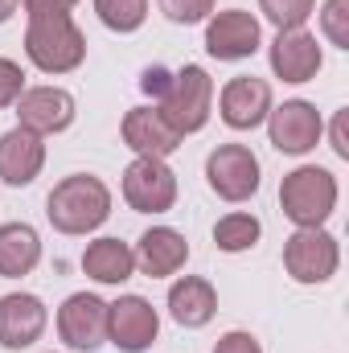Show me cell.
Here are the masks:
<instances>
[{"mask_svg":"<svg viewBox=\"0 0 349 353\" xmlns=\"http://www.w3.org/2000/svg\"><path fill=\"white\" fill-rule=\"evenodd\" d=\"M25 4V58L41 74H70L87 58V37L74 25V0H21Z\"/></svg>","mask_w":349,"mask_h":353,"instance_id":"cell-1","label":"cell"},{"mask_svg":"<svg viewBox=\"0 0 349 353\" xmlns=\"http://www.w3.org/2000/svg\"><path fill=\"white\" fill-rule=\"evenodd\" d=\"M46 218L58 234H90L111 218V189L94 173L62 176L46 197Z\"/></svg>","mask_w":349,"mask_h":353,"instance_id":"cell-2","label":"cell"},{"mask_svg":"<svg viewBox=\"0 0 349 353\" xmlns=\"http://www.w3.org/2000/svg\"><path fill=\"white\" fill-rule=\"evenodd\" d=\"M279 205H283V218L296 222V230L325 226L329 214L337 210V176L321 165H300L283 176Z\"/></svg>","mask_w":349,"mask_h":353,"instance_id":"cell-3","label":"cell"},{"mask_svg":"<svg viewBox=\"0 0 349 353\" xmlns=\"http://www.w3.org/2000/svg\"><path fill=\"white\" fill-rule=\"evenodd\" d=\"M157 111L173 123V132L181 140L201 132L210 123V111H214V79H210V70L197 66V62H185L181 70H173V83L165 90V99L157 103Z\"/></svg>","mask_w":349,"mask_h":353,"instance_id":"cell-4","label":"cell"},{"mask_svg":"<svg viewBox=\"0 0 349 353\" xmlns=\"http://www.w3.org/2000/svg\"><path fill=\"white\" fill-rule=\"evenodd\" d=\"M206 181L222 201H251L259 193V157L247 144H218L206 157Z\"/></svg>","mask_w":349,"mask_h":353,"instance_id":"cell-5","label":"cell"},{"mask_svg":"<svg viewBox=\"0 0 349 353\" xmlns=\"http://www.w3.org/2000/svg\"><path fill=\"white\" fill-rule=\"evenodd\" d=\"M341 263V247L329 230L312 226V230H296L288 243H283V271L296 279V283H325L337 275Z\"/></svg>","mask_w":349,"mask_h":353,"instance_id":"cell-6","label":"cell"},{"mask_svg":"<svg viewBox=\"0 0 349 353\" xmlns=\"http://www.w3.org/2000/svg\"><path fill=\"white\" fill-rule=\"evenodd\" d=\"M321 132H325V119L312 103L304 99H288L279 107L267 111V136L271 144L283 152V157H304L321 144Z\"/></svg>","mask_w":349,"mask_h":353,"instance_id":"cell-7","label":"cell"},{"mask_svg":"<svg viewBox=\"0 0 349 353\" xmlns=\"http://www.w3.org/2000/svg\"><path fill=\"white\" fill-rule=\"evenodd\" d=\"M123 201L136 214H165L177 201V173L157 157H136L123 169Z\"/></svg>","mask_w":349,"mask_h":353,"instance_id":"cell-8","label":"cell"},{"mask_svg":"<svg viewBox=\"0 0 349 353\" xmlns=\"http://www.w3.org/2000/svg\"><path fill=\"white\" fill-rule=\"evenodd\" d=\"M161 333V316L144 296H119L107 304V341L123 353H144L152 350Z\"/></svg>","mask_w":349,"mask_h":353,"instance_id":"cell-9","label":"cell"},{"mask_svg":"<svg viewBox=\"0 0 349 353\" xmlns=\"http://www.w3.org/2000/svg\"><path fill=\"white\" fill-rule=\"evenodd\" d=\"M259 46H263V29L247 8L214 12L210 25H206V54L218 58V62H243V58H251Z\"/></svg>","mask_w":349,"mask_h":353,"instance_id":"cell-10","label":"cell"},{"mask_svg":"<svg viewBox=\"0 0 349 353\" xmlns=\"http://www.w3.org/2000/svg\"><path fill=\"white\" fill-rule=\"evenodd\" d=\"M58 337L70 350L94 353L107 341V300H99L94 292H74L58 308Z\"/></svg>","mask_w":349,"mask_h":353,"instance_id":"cell-11","label":"cell"},{"mask_svg":"<svg viewBox=\"0 0 349 353\" xmlns=\"http://www.w3.org/2000/svg\"><path fill=\"white\" fill-rule=\"evenodd\" d=\"M79 107H74V94L62 87H29L21 90L17 99V119L21 128L37 132V136H58L74 123Z\"/></svg>","mask_w":349,"mask_h":353,"instance_id":"cell-12","label":"cell"},{"mask_svg":"<svg viewBox=\"0 0 349 353\" xmlns=\"http://www.w3.org/2000/svg\"><path fill=\"white\" fill-rule=\"evenodd\" d=\"M218 111H222V123L235 128V132H255L267 111H271V87L255 79V74H239L230 79L222 94H218Z\"/></svg>","mask_w":349,"mask_h":353,"instance_id":"cell-13","label":"cell"},{"mask_svg":"<svg viewBox=\"0 0 349 353\" xmlns=\"http://www.w3.org/2000/svg\"><path fill=\"white\" fill-rule=\"evenodd\" d=\"M325 66L321 41L308 29H279L271 41V70L283 83H308L317 79V70Z\"/></svg>","mask_w":349,"mask_h":353,"instance_id":"cell-14","label":"cell"},{"mask_svg":"<svg viewBox=\"0 0 349 353\" xmlns=\"http://www.w3.org/2000/svg\"><path fill=\"white\" fill-rule=\"evenodd\" d=\"M46 304L33 292H8L0 296V345L4 350H29L46 333Z\"/></svg>","mask_w":349,"mask_h":353,"instance_id":"cell-15","label":"cell"},{"mask_svg":"<svg viewBox=\"0 0 349 353\" xmlns=\"http://www.w3.org/2000/svg\"><path fill=\"white\" fill-rule=\"evenodd\" d=\"M46 169V136L29 132V128H12L0 136V181L21 189V185H33L37 173Z\"/></svg>","mask_w":349,"mask_h":353,"instance_id":"cell-16","label":"cell"},{"mask_svg":"<svg viewBox=\"0 0 349 353\" xmlns=\"http://www.w3.org/2000/svg\"><path fill=\"white\" fill-rule=\"evenodd\" d=\"M123 144L136 152V157H157V161H165V157H173L177 148H181V136L173 132V123L157 111V107H132L128 115H123Z\"/></svg>","mask_w":349,"mask_h":353,"instance_id":"cell-17","label":"cell"},{"mask_svg":"<svg viewBox=\"0 0 349 353\" xmlns=\"http://www.w3.org/2000/svg\"><path fill=\"white\" fill-rule=\"evenodd\" d=\"M185 259H189V243H185V234L173 230V226H152L136 243V267L148 279H169V275H177L185 267Z\"/></svg>","mask_w":349,"mask_h":353,"instance_id":"cell-18","label":"cell"},{"mask_svg":"<svg viewBox=\"0 0 349 353\" xmlns=\"http://www.w3.org/2000/svg\"><path fill=\"white\" fill-rule=\"evenodd\" d=\"M218 312V292L201 275H181L169 288V316L181 329H206Z\"/></svg>","mask_w":349,"mask_h":353,"instance_id":"cell-19","label":"cell"},{"mask_svg":"<svg viewBox=\"0 0 349 353\" xmlns=\"http://www.w3.org/2000/svg\"><path fill=\"white\" fill-rule=\"evenodd\" d=\"M41 263V234L29 222L0 226V279H21Z\"/></svg>","mask_w":349,"mask_h":353,"instance_id":"cell-20","label":"cell"},{"mask_svg":"<svg viewBox=\"0 0 349 353\" xmlns=\"http://www.w3.org/2000/svg\"><path fill=\"white\" fill-rule=\"evenodd\" d=\"M83 271H87L94 283H128L132 271H136V251L123 243V239H94L83 251Z\"/></svg>","mask_w":349,"mask_h":353,"instance_id":"cell-21","label":"cell"},{"mask_svg":"<svg viewBox=\"0 0 349 353\" xmlns=\"http://www.w3.org/2000/svg\"><path fill=\"white\" fill-rule=\"evenodd\" d=\"M259 234H263V222L255 214H243V210H235V214H226V218L214 222V247L226 251V255L251 251L259 243Z\"/></svg>","mask_w":349,"mask_h":353,"instance_id":"cell-22","label":"cell"},{"mask_svg":"<svg viewBox=\"0 0 349 353\" xmlns=\"http://www.w3.org/2000/svg\"><path fill=\"white\" fill-rule=\"evenodd\" d=\"M94 12L115 33H136L148 21V0H94Z\"/></svg>","mask_w":349,"mask_h":353,"instance_id":"cell-23","label":"cell"},{"mask_svg":"<svg viewBox=\"0 0 349 353\" xmlns=\"http://www.w3.org/2000/svg\"><path fill=\"white\" fill-rule=\"evenodd\" d=\"M259 8L275 29H304V21L317 12V0H259Z\"/></svg>","mask_w":349,"mask_h":353,"instance_id":"cell-24","label":"cell"},{"mask_svg":"<svg viewBox=\"0 0 349 353\" xmlns=\"http://www.w3.org/2000/svg\"><path fill=\"white\" fill-rule=\"evenodd\" d=\"M321 33L337 50H349V0H325V8H321Z\"/></svg>","mask_w":349,"mask_h":353,"instance_id":"cell-25","label":"cell"},{"mask_svg":"<svg viewBox=\"0 0 349 353\" xmlns=\"http://www.w3.org/2000/svg\"><path fill=\"white\" fill-rule=\"evenodd\" d=\"M157 4L173 25H197L214 12V0H157Z\"/></svg>","mask_w":349,"mask_h":353,"instance_id":"cell-26","label":"cell"},{"mask_svg":"<svg viewBox=\"0 0 349 353\" xmlns=\"http://www.w3.org/2000/svg\"><path fill=\"white\" fill-rule=\"evenodd\" d=\"M25 90V70L12 58H0V107H12Z\"/></svg>","mask_w":349,"mask_h":353,"instance_id":"cell-27","label":"cell"},{"mask_svg":"<svg viewBox=\"0 0 349 353\" xmlns=\"http://www.w3.org/2000/svg\"><path fill=\"white\" fill-rule=\"evenodd\" d=\"M169 83H173V70H165V66H148V70L140 74V90H144V94H152L157 103L165 99Z\"/></svg>","mask_w":349,"mask_h":353,"instance_id":"cell-28","label":"cell"},{"mask_svg":"<svg viewBox=\"0 0 349 353\" xmlns=\"http://www.w3.org/2000/svg\"><path fill=\"white\" fill-rule=\"evenodd\" d=\"M214 353H263V345L251 337V333H243V329H235V333H226V337H218V345Z\"/></svg>","mask_w":349,"mask_h":353,"instance_id":"cell-29","label":"cell"},{"mask_svg":"<svg viewBox=\"0 0 349 353\" xmlns=\"http://www.w3.org/2000/svg\"><path fill=\"white\" fill-rule=\"evenodd\" d=\"M333 152H337L341 161H349V144H346V111H337V115H333Z\"/></svg>","mask_w":349,"mask_h":353,"instance_id":"cell-30","label":"cell"},{"mask_svg":"<svg viewBox=\"0 0 349 353\" xmlns=\"http://www.w3.org/2000/svg\"><path fill=\"white\" fill-rule=\"evenodd\" d=\"M17 8H21V0H0V25H4V21L17 12Z\"/></svg>","mask_w":349,"mask_h":353,"instance_id":"cell-31","label":"cell"}]
</instances>
